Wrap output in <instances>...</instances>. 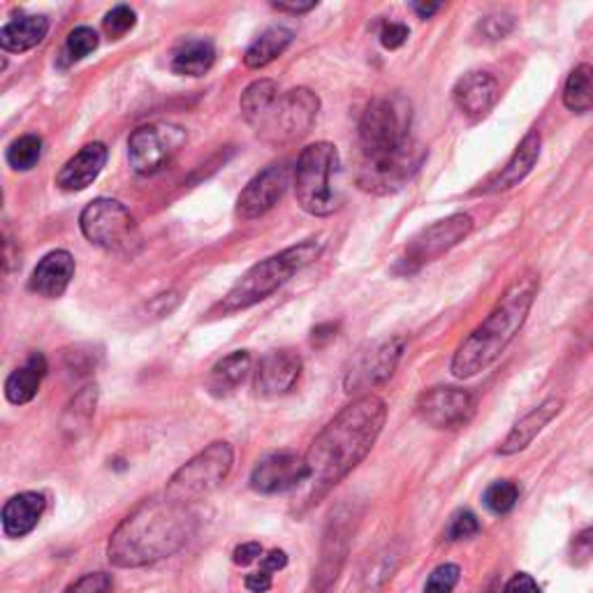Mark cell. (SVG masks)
Returning <instances> with one entry per match:
<instances>
[{
    "label": "cell",
    "instance_id": "1",
    "mask_svg": "<svg viewBox=\"0 0 593 593\" xmlns=\"http://www.w3.org/2000/svg\"><path fill=\"white\" fill-rule=\"evenodd\" d=\"M386 420V401L376 394H362L316 436L304 455L311 487L308 503H318L353 474L374 450Z\"/></svg>",
    "mask_w": 593,
    "mask_h": 593
},
{
    "label": "cell",
    "instance_id": "2",
    "mask_svg": "<svg viewBox=\"0 0 593 593\" xmlns=\"http://www.w3.org/2000/svg\"><path fill=\"white\" fill-rule=\"evenodd\" d=\"M198 517L190 505L151 496L121 521L112 533L108 556L118 568H142L169 559L193 538Z\"/></svg>",
    "mask_w": 593,
    "mask_h": 593
},
{
    "label": "cell",
    "instance_id": "3",
    "mask_svg": "<svg viewBox=\"0 0 593 593\" xmlns=\"http://www.w3.org/2000/svg\"><path fill=\"white\" fill-rule=\"evenodd\" d=\"M538 292H540L538 274L529 272L515 278L501 294L496 306L490 311V316L459 343L450 364L452 376L466 380L490 369V366L505 353V348L517 339L521 327L527 325Z\"/></svg>",
    "mask_w": 593,
    "mask_h": 593
},
{
    "label": "cell",
    "instance_id": "4",
    "mask_svg": "<svg viewBox=\"0 0 593 593\" xmlns=\"http://www.w3.org/2000/svg\"><path fill=\"white\" fill-rule=\"evenodd\" d=\"M323 253L320 239H306L294 243V247L276 253L263 263L253 265L239 281L230 288V292L212 308L209 316H232V313L247 311L260 302H265L278 288L286 286L294 274H300L304 267L313 265Z\"/></svg>",
    "mask_w": 593,
    "mask_h": 593
},
{
    "label": "cell",
    "instance_id": "5",
    "mask_svg": "<svg viewBox=\"0 0 593 593\" xmlns=\"http://www.w3.org/2000/svg\"><path fill=\"white\" fill-rule=\"evenodd\" d=\"M413 108L404 96L376 98L364 110L359 121V151L362 163H376L408 149Z\"/></svg>",
    "mask_w": 593,
    "mask_h": 593
},
{
    "label": "cell",
    "instance_id": "6",
    "mask_svg": "<svg viewBox=\"0 0 593 593\" xmlns=\"http://www.w3.org/2000/svg\"><path fill=\"white\" fill-rule=\"evenodd\" d=\"M339 151L329 142L306 147L294 165L296 202L311 216H331L341 206Z\"/></svg>",
    "mask_w": 593,
    "mask_h": 593
},
{
    "label": "cell",
    "instance_id": "7",
    "mask_svg": "<svg viewBox=\"0 0 593 593\" xmlns=\"http://www.w3.org/2000/svg\"><path fill=\"white\" fill-rule=\"evenodd\" d=\"M232 464L235 452L230 443L216 441L204 447L200 455L186 462L177 474L172 476V480L167 482L165 496L184 505H193L218 490L225 478L230 476Z\"/></svg>",
    "mask_w": 593,
    "mask_h": 593
},
{
    "label": "cell",
    "instance_id": "8",
    "mask_svg": "<svg viewBox=\"0 0 593 593\" xmlns=\"http://www.w3.org/2000/svg\"><path fill=\"white\" fill-rule=\"evenodd\" d=\"M320 112V98L311 89H292L278 96L274 108L255 126L257 137L269 147H286L300 142L316 126Z\"/></svg>",
    "mask_w": 593,
    "mask_h": 593
},
{
    "label": "cell",
    "instance_id": "9",
    "mask_svg": "<svg viewBox=\"0 0 593 593\" xmlns=\"http://www.w3.org/2000/svg\"><path fill=\"white\" fill-rule=\"evenodd\" d=\"M470 232H474V218L468 214H452L443 220L431 223L429 228L420 230L408 241V247L396 260L394 272L404 276L420 272L425 265L436 263V260L459 247Z\"/></svg>",
    "mask_w": 593,
    "mask_h": 593
},
{
    "label": "cell",
    "instance_id": "10",
    "mask_svg": "<svg viewBox=\"0 0 593 593\" xmlns=\"http://www.w3.org/2000/svg\"><path fill=\"white\" fill-rule=\"evenodd\" d=\"M81 235L104 251H124L135 239V218L118 200L98 198L79 216Z\"/></svg>",
    "mask_w": 593,
    "mask_h": 593
},
{
    "label": "cell",
    "instance_id": "11",
    "mask_svg": "<svg viewBox=\"0 0 593 593\" xmlns=\"http://www.w3.org/2000/svg\"><path fill=\"white\" fill-rule=\"evenodd\" d=\"M186 139H188L186 130L172 124L139 126L128 137L130 167L137 174H142V177L161 172L174 161V155L184 149Z\"/></svg>",
    "mask_w": 593,
    "mask_h": 593
},
{
    "label": "cell",
    "instance_id": "12",
    "mask_svg": "<svg viewBox=\"0 0 593 593\" xmlns=\"http://www.w3.org/2000/svg\"><path fill=\"white\" fill-rule=\"evenodd\" d=\"M427 159V151L413 142L408 149H404L390 159H382L376 163H362L357 172V184L366 193L374 195H392L399 193L401 188H406L411 179L420 172L422 163Z\"/></svg>",
    "mask_w": 593,
    "mask_h": 593
},
{
    "label": "cell",
    "instance_id": "13",
    "mask_svg": "<svg viewBox=\"0 0 593 593\" xmlns=\"http://www.w3.org/2000/svg\"><path fill=\"white\" fill-rule=\"evenodd\" d=\"M406 351L404 337H392L371 345L369 351L362 353L355 364L345 374V392L357 394L371 390L376 386L388 382L396 369V364Z\"/></svg>",
    "mask_w": 593,
    "mask_h": 593
},
{
    "label": "cell",
    "instance_id": "14",
    "mask_svg": "<svg viewBox=\"0 0 593 593\" xmlns=\"http://www.w3.org/2000/svg\"><path fill=\"white\" fill-rule=\"evenodd\" d=\"M476 413V399L459 388H431L417 399V415L433 429L455 431L470 422Z\"/></svg>",
    "mask_w": 593,
    "mask_h": 593
},
{
    "label": "cell",
    "instance_id": "15",
    "mask_svg": "<svg viewBox=\"0 0 593 593\" xmlns=\"http://www.w3.org/2000/svg\"><path fill=\"white\" fill-rule=\"evenodd\" d=\"M290 186V167L286 163L269 165L267 169L257 172L239 193L237 200V216L241 220H255L283 200Z\"/></svg>",
    "mask_w": 593,
    "mask_h": 593
},
{
    "label": "cell",
    "instance_id": "16",
    "mask_svg": "<svg viewBox=\"0 0 593 593\" xmlns=\"http://www.w3.org/2000/svg\"><path fill=\"white\" fill-rule=\"evenodd\" d=\"M308 480L306 459L292 452H278L260 459L251 474V490L257 494H283Z\"/></svg>",
    "mask_w": 593,
    "mask_h": 593
},
{
    "label": "cell",
    "instance_id": "17",
    "mask_svg": "<svg viewBox=\"0 0 593 593\" xmlns=\"http://www.w3.org/2000/svg\"><path fill=\"white\" fill-rule=\"evenodd\" d=\"M302 374V357L294 351H272L257 364L255 392L257 396L276 399L288 394Z\"/></svg>",
    "mask_w": 593,
    "mask_h": 593
},
{
    "label": "cell",
    "instance_id": "18",
    "mask_svg": "<svg viewBox=\"0 0 593 593\" xmlns=\"http://www.w3.org/2000/svg\"><path fill=\"white\" fill-rule=\"evenodd\" d=\"M499 81L494 75L482 73V70H476V73L464 75L455 89H452V100L459 108L462 114L468 118H484L494 110V104L499 102Z\"/></svg>",
    "mask_w": 593,
    "mask_h": 593
},
{
    "label": "cell",
    "instance_id": "19",
    "mask_svg": "<svg viewBox=\"0 0 593 593\" xmlns=\"http://www.w3.org/2000/svg\"><path fill=\"white\" fill-rule=\"evenodd\" d=\"M351 517H341L337 513L329 519V527L325 531L323 550H320V562L316 570V589L320 593H327L329 586L337 582L339 572L343 568L345 554H348V540H351Z\"/></svg>",
    "mask_w": 593,
    "mask_h": 593
},
{
    "label": "cell",
    "instance_id": "20",
    "mask_svg": "<svg viewBox=\"0 0 593 593\" xmlns=\"http://www.w3.org/2000/svg\"><path fill=\"white\" fill-rule=\"evenodd\" d=\"M75 257L67 251H51L33 269L28 278V290L47 296V300H59V296L65 294L70 281L75 278Z\"/></svg>",
    "mask_w": 593,
    "mask_h": 593
},
{
    "label": "cell",
    "instance_id": "21",
    "mask_svg": "<svg viewBox=\"0 0 593 593\" xmlns=\"http://www.w3.org/2000/svg\"><path fill=\"white\" fill-rule=\"evenodd\" d=\"M562 408H564V401L559 396H550L543 401V404L529 411L519 422H515L510 433L505 436V441L499 447V455L510 457V455H517V452H521V450H527L538 439V433L543 431L554 420V417L562 413Z\"/></svg>",
    "mask_w": 593,
    "mask_h": 593
},
{
    "label": "cell",
    "instance_id": "22",
    "mask_svg": "<svg viewBox=\"0 0 593 593\" xmlns=\"http://www.w3.org/2000/svg\"><path fill=\"white\" fill-rule=\"evenodd\" d=\"M540 147H543V137H540V133L538 130L527 133V137L521 139L519 147L510 155V161L505 163V167H501V172L487 184V188H482V193H505V190H510L525 181L540 159Z\"/></svg>",
    "mask_w": 593,
    "mask_h": 593
},
{
    "label": "cell",
    "instance_id": "23",
    "mask_svg": "<svg viewBox=\"0 0 593 593\" xmlns=\"http://www.w3.org/2000/svg\"><path fill=\"white\" fill-rule=\"evenodd\" d=\"M104 163H108V147L100 142L86 144L61 167L56 184L67 193H79V190L89 188L100 177Z\"/></svg>",
    "mask_w": 593,
    "mask_h": 593
},
{
    "label": "cell",
    "instance_id": "24",
    "mask_svg": "<svg viewBox=\"0 0 593 593\" xmlns=\"http://www.w3.org/2000/svg\"><path fill=\"white\" fill-rule=\"evenodd\" d=\"M47 508V499L38 492H24L12 496L5 505H3V531L10 538H24L28 535L35 527H38V521L42 517Z\"/></svg>",
    "mask_w": 593,
    "mask_h": 593
},
{
    "label": "cell",
    "instance_id": "25",
    "mask_svg": "<svg viewBox=\"0 0 593 593\" xmlns=\"http://www.w3.org/2000/svg\"><path fill=\"white\" fill-rule=\"evenodd\" d=\"M47 376V359L42 353H33L20 369H14L5 380V396L10 404L24 406L40 392L42 380Z\"/></svg>",
    "mask_w": 593,
    "mask_h": 593
},
{
    "label": "cell",
    "instance_id": "26",
    "mask_svg": "<svg viewBox=\"0 0 593 593\" xmlns=\"http://www.w3.org/2000/svg\"><path fill=\"white\" fill-rule=\"evenodd\" d=\"M47 33L49 20L45 14L20 16V20L5 24L0 30V47L12 51V54H24V51L38 47L47 38Z\"/></svg>",
    "mask_w": 593,
    "mask_h": 593
},
{
    "label": "cell",
    "instance_id": "27",
    "mask_svg": "<svg viewBox=\"0 0 593 593\" xmlns=\"http://www.w3.org/2000/svg\"><path fill=\"white\" fill-rule=\"evenodd\" d=\"M216 63V47L206 38L184 40L172 56V73L181 77H202Z\"/></svg>",
    "mask_w": 593,
    "mask_h": 593
},
{
    "label": "cell",
    "instance_id": "28",
    "mask_svg": "<svg viewBox=\"0 0 593 593\" xmlns=\"http://www.w3.org/2000/svg\"><path fill=\"white\" fill-rule=\"evenodd\" d=\"M249 371H251V353L235 351L214 364V369L206 380V390L214 396H228L241 386L243 378L249 376Z\"/></svg>",
    "mask_w": 593,
    "mask_h": 593
},
{
    "label": "cell",
    "instance_id": "29",
    "mask_svg": "<svg viewBox=\"0 0 593 593\" xmlns=\"http://www.w3.org/2000/svg\"><path fill=\"white\" fill-rule=\"evenodd\" d=\"M292 30L283 28V26H274L267 28L260 38L247 49V54H243V63H247L249 70H260L267 67L272 61H276L278 56L283 54V51L292 45Z\"/></svg>",
    "mask_w": 593,
    "mask_h": 593
},
{
    "label": "cell",
    "instance_id": "30",
    "mask_svg": "<svg viewBox=\"0 0 593 593\" xmlns=\"http://www.w3.org/2000/svg\"><path fill=\"white\" fill-rule=\"evenodd\" d=\"M278 100V84L274 79H255L241 93L239 108L251 126H257Z\"/></svg>",
    "mask_w": 593,
    "mask_h": 593
},
{
    "label": "cell",
    "instance_id": "31",
    "mask_svg": "<svg viewBox=\"0 0 593 593\" xmlns=\"http://www.w3.org/2000/svg\"><path fill=\"white\" fill-rule=\"evenodd\" d=\"M564 104L575 114L593 110V65L582 63L572 70L564 86Z\"/></svg>",
    "mask_w": 593,
    "mask_h": 593
},
{
    "label": "cell",
    "instance_id": "32",
    "mask_svg": "<svg viewBox=\"0 0 593 593\" xmlns=\"http://www.w3.org/2000/svg\"><path fill=\"white\" fill-rule=\"evenodd\" d=\"M96 404H98V388L96 386L84 388L73 401H70V406L63 415V427L75 433L86 429V425L91 422V417L96 413Z\"/></svg>",
    "mask_w": 593,
    "mask_h": 593
},
{
    "label": "cell",
    "instance_id": "33",
    "mask_svg": "<svg viewBox=\"0 0 593 593\" xmlns=\"http://www.w3.org/2000/svg\"><path fill=\"white\" fill-rule=\"evenodd\" d=\"M42 159V139L38 135H24L8 147V165L16 172H28Z\"/></svg>",
    "mask_w": 593,
    "mask_h": 593
},
{
    "label": "cell",
    "instance_id": "34",
    "mask_svg": "<svg viewBox=\"0 0 593 593\" xmlns=\"http://www.w3.org/2000/svg\"><path fill=\"white\" fill-rule=\"evenodd\" d=\"M98 45H100V38H98V33L93 28H89V26L75 28L73 33L67 35V40H65L63 54H61V65L79 63L81 59L93 54V51L98 49Z\"/></svg>",
    "mask_w": 593,
    "mask_h": 593
},
{
    "label": "cell",
    "instance_id": "35",
    "mask_svg": "<svg viewBox=\"0 0 593 593\" xmlns=\"http://www.w3.org/2000/svg\"><path fill=\"white\" fill-rule=\"evenodd\" d=\"M487 510L494 515H508L519 501V487L513 480L492 482L482 496Z\"/></svg>",
    "mask_w": 593,
    "mask_h": 593
},
{
    "label": "cell",
    "instance_id": "36",
    "mask_svg": "<svg viewBox=\"0 0 593 593\" xmlns=\"http://www.w3.org/2000/svg\"><path fill=\"white\" fill-rule=\"evenodd\" d=\"M515 16L508 12H492L478 22V33L487 42H499L515 30Z\"/></svg>",
    "mask_w": 593,
    "mask_h": 593
},
{
    "label": "cell",
    "instance_id": "37",
    "mask_svg": "<svg viewBox=\"0 0 593 593\" xmlns=\"http://www.w3.org/2000/svg\"><path fill=\"white\" fill-rule=\"evenodd\" d=\"M135 24H137V14L128 5H116L114 10L104 14V20H102V28L112 40L124 38L126 33H130L135 28Z\"/></svg>",
    "mask_w": 593,
    "mask_h": 593
},
{
    "label": "cell",
    "instance_id": "38",
    "mask_svg": "<svg viewBox=\"0 0 593 593\" xmlns=\"http://www.w3.org/2000/svg\"><path fill=\"white\" fill-rule=\"evenodd\" d=\"M457 582H459V566L443 564L429 575L425 593H455Z\"/></svg>",
    "mask_w": 593,
    "mask_h": 593
},
{
    "label": "cell",
    "instance_id": "39",
    "mask_svg": "<svg viewBox=\"0 0 593 593\" xmlns=\"http://www.w3.org/2000/svg\"><path fill=\"white\" fill-rule=\"evenodd\" d=\"M478 533H480V521L470 510H459L450 519V525L445 529V538L452 540V543H455V540H468Z\"/></svg>",
    "mask_w": 593,
    "mask_h": 593
},
{
    "label": "cell",
    "instance_id": "40",
    "mask_svg": "<svg viewBox=\"0 0 593 593\" xmlns=\"http://www.w3.org/2000/svg\"><path fill=\"white\" fill-rule=\"evenodd\" d=\"M65 593H112V578L108 572H89Z\"/></svg>",
    "mask_w": 593,
    "mask_h": 593
},
{
    "label": "cell",
    "instance_id": "41",
    "mask_svg": "<svg viewBox=\"0 0 593 593\" xmlns=\"http://www.w3.org/2000/svg\"><path fill=\"white\" fill-rule=\"evenodd\" d=\"M396 564H399V556L392 550H388L386 554L378 556L376 564H374V570L369 575H366V580H369L371 591L378 589L388 578H392V572H394Z\"/></svg>",
    "mask_w": 593,
    "mask_h": 593
},
{
    "label": "cell",
    "instance_id": "42",
    "mask_svg": "<svg viewBox=\"0 0 593 593\" xmlns=\"http://www.w3.org/2000/svg\"><path fill=\"white\" fill-rule=\"evenodd\" d=\"M408 40V26L406 24H396V22H388L382 24L380 28V42L386 49H399Z\"/></svg>",
    "mask_w": 593,
    "mask_h": 593
},
{
    "label": "cell",
    "instance_id": "43",
    "mask_svg": "<svg viewBox=\"0 0 593 593\" xmlns=\"http://www.w3.org/2000/svg\"><path fill=\"white\" fill-rule=\"evenodd\" d=\"M593 556V527L580 531L572 540V562L575 564H586Z\"/></svg>",
    "mask_w": 593,
    "mask_h": 593
},
{
    "label": "cell",
    "instance_id": "44",
    "mask_svg": "<svg viewBox=\"0 0 593 593\" xmlns=\"http://www.w3.org/2000/svg\"><path fill=\"white\" fill-rule=\"evenodd\" d=\"M257 559H263V545H260V543H243L232 554V562L237 566H249V564H253Z\"/></svg>",
    "mask_w": 593,
    "mask_h": 593
},
{
    "label": "cell",
    "instance_id": "45",
    "mask_svg": "<svg viewBox=\"0 0 593 593\" xmlns=\"http://www.w3.org/2000/svg\"><path fill=\"white\" fill-rule=\"evenodd\" d=\"M503 593H540L538 582L527 572H517Z\"/></svg>",
    "mask_w": 593,
    "mask_h": 593
},
{
    "label": "cell",
    "instance_id": "46",
    "mask_svg": "<svg viewBox=\"0 0 593 593\" xmlns=\"http://www.w3.org/2000/svg\"><path fill=\"white\" fill-rule=\"evenodd\" d=\"M288 566V554L283 550H272L269 554H265L263 559H260V570L265 572H278L281 568Z\"/></svg>",
    "mask_w": 593,
    "mask_h": 593
},
{
    "label": "cell",
    "instance_id": "47",
    "mask_svg": "<svg viewBox=\"0 0 593 593\" xmlns=\"http://www.w3.org/2000/svg\"><path fill=\"white\" fill-rule=\"evenodd\" d=\"M578 339H582L586 345H593V296H591V302L586 304V308L582 313V320L578 325Z\"/></svg>",
    "mask_w": 593,
    "mask_h": 593
},
{
    "label": "cell",
    "instance_id": "48",
    "mask_svg": "<svg viewBox=\"0 0 593 593\" xmlns=\"http://www.w3.org/2000/svg\"><path fill=\"white\" fill-rule=\"evenodd\" d=\"M274 580H272V575L265 572V570H257V572H251L249 578H247V589L251 593H267L272 589Z\"/></svg>",
    "mask_w": 593,
    "mask_h": 593
},
{
    "label": "cell",
    "instance_id": "49",
    "mask_svg": "<svg viewBox=\"0 0 593 593\" xmlns=\"http://www.w3.org/2000/svg\"><path fill=\"white\" fill-rule=\"evenodd\" d=\"M272 8L278 12H288V14H306L311 10H316L318 3H313V0L311 3H272Z\"/></svg>",
    "mask_w": 593,
    "mask_h": 593
},
{
    "label": "cell",
    "instance_id": "50",
    "mask_svg": "<svg viewBox=\"0 0 593 593\" xmlns=\"http://www.w3.org/2000/svg\"><path fill=\"white\" fill-rule=\"evenodd\" d=\"M411 8L420 20H431V16L441 10V3H413Z\"/></svg>",
    "mask_w": 593,
    "mask_h": 593
},
{
    "label": "cell",
    "instance_id": "51",
    "mask_svg": "<svg viewBox=\"0 0 593 593\" xmlns=\"http://www.w3.org/2000/svg\"><path fill=\"white\" fill-rule=\"evenodd\" d=\"M337 337V325H320L313 329V343H320L323 339H335Z\"/></svg>",
    "mask_w": 593,
    "mask_h": 593
}]
</instances>
